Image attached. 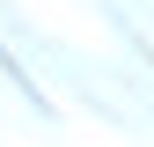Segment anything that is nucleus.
Wrapping results in <instances>:
<instances>
[]
</instances>
